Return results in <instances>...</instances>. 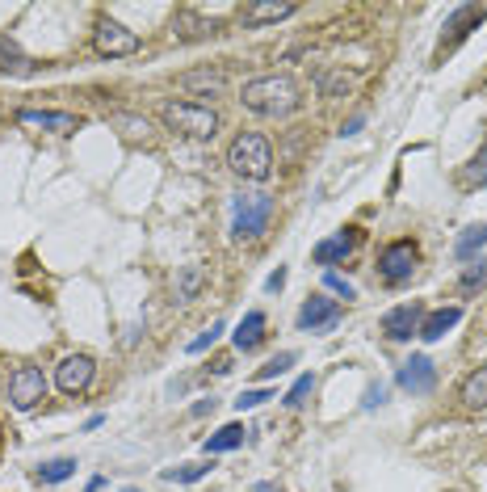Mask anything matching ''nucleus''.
Wrapping results in <instances>:
<instances>
[{
	"label": "nucleus",
	"mask_w": 487,
	"mask_h": 492,
	"mask_svg": "<svg viewBox=\"0 0 487 492\" xmlns=\"http://www.w3.org/2000/svg\"><path fill=\"white\" fill-rule=\"evenodd\" d=\"M239 101H244V109H252V114H260V118H286V114H294L299 109V85H294L290 77H257L249 80V85L239 88Z\"/></svg>",
	"instance_id": "1"
},
{
	"label": "nucleus",
	"mask_w": 487,
	"mask_h": 492,
	"mask_svg": "<svg viewBox=\"0 0 487 492\" xmlns=\"http://www.w3.org/2000/svg\"><path fill=\"white\" fill-rule=\"evenodd\" d=\"M160 118L173 135H181V139H198V143L215 139L218 127H223L218 109L202 106V101H168V106L160 109Z\"/></svg>",
	"instance_id": "2"
},
{
	"label": "nucleus",
	"mask_w": 487,
	"mask_h": 492,
	"mask_svg": "<svg viewBox=\"0 0 487 492\" xmlns=\"http://www.w3.org/2000/svg\"><path fill=\"white\" fill-rule=\"evenodd\" d=\"M228 169L236 177H244V181H269V173H273V148H269V139L265 135H257V131H244V135H236L231 139V148H228Z\"/></svg>",
	"instance_id": "3"
},
{
	"label": "nucleus",
	"mask_w": 487,
	"mask_h": 492,
	"mask_svg": "<svg viewBox=\"0 0 487 492\" xmlns=\"http://www.w3.org/2000/svg\"><path fill=\"white\" fill-rule=\"evenodd\" d=\"M273 219V198L265 190H239L231 198V236L236 241H260Z\"/></svg>",
	"instance_id": "4"
},
{
	"label": "nucleus",
	"mask_w": 487,
	"mask_h": 492,
	"mask_svg": "<svg viewBox=\"0 0 487 492\" xmlns=\"http://www.w3.org/2000/svg\"><path fill=\"white\" fill-rule=\"evenodd\" d=\"M416 265H421V249L411 241H395L382 249L379 257V273H382V282L387 286H403L411 282V273H416Z\"/></svg>",
	"instance_id": "5"
},
{
	"label": "nucleus",
	"mask_w": 487,
	"mask_h": 492,
	"mask_svg": "<svg viewBox=\"0 0 487 492\" xmlns=\"http://www.w3.org/2000/svg\"><path fill=\"white\" fill-rule=\"evenodd\" d=\"M9 400L17 413L38 408L46 400V374L38 371V366H17V371L9 374Z\"/></svg>",
	"instance_id": "6"
},
{
	"label": "nucleus",
	"mask_w": 487,
	"mask_h": 492,
	"mask_svg": "<svg viewBox=\"0 0 487 492\" xmlns=\"http://www.w3.org/2000/svg\"><path fill=\"white\" fill-rule=\"evenodd\" d=\"M93 46H97V55H106V59H122V55L139 51V34L130 30V26L114 22V17H101L97 30H93Z\"/></svg>",
	"instance_id": "7"
},
{
	"label": "nucleus",
	"mask_w": 487,
	"mask_h": 492,
	"mask_svg": "<svg viewBox=\"0 0 487 492\" xmlns=\"http://www.w3.org/2000/svg\"><path fill=\"white\" fill-rule=\"evenodd\" d=\"M93 374H97V362L88 358V354H67V358L55 366V387L64 395H80V392H88Z\"/></svg>",
	"instance_id": "8"
},
{
	"label": "nucleus",
	"mask_w": 487,
	"mask_h": 492,
	"mask_svg": "<svg viewBox=\"0 0 487 492\" xmlns=\"http://www.w3.org/2000/svg\"><path fill=\"white\" fill-rule=\"evenodd\" d=\"M395 383H400L403 392L411 395H429L437 387V366L433 358H424V354H416V358H408L400 366V374H395Z\"/></svg>",
	"instance_id": "9"
},
{
	"label": "nucleus",
	"mask_w": 487,
	"mask_h": 492,
	"mask_svg": "<svg viewBox=\"0 0 487 492\" xmlns=\"http://www.w3.org/2000/svg\"><path fill=\"white\" fill-rule=\"evenodd\" d=\"M340 324V303L336 299H324V295H311L299 312V328L303 333H328V328Z\"/></svg>",
	"instance_id": "10"
},
{
	"label": "nucleus",
	"mask_w": 487,
	"mask_h": 492,
	"mask_svg": "<svg viewBox=\"0 0 487 492\" xmlns=\"http://www.w3.org/2000/svg\"><path fill=\"white\" fill-rule=\"evenodd\" d=\"M17 122L34 127V131H55V135L80 131V118L76 114H64V109H17Z\"/></svg>",
	"instance_id": "11"
},
{
	"label": "nucleus",
	"mask_w": 487,
	"mask_h": 492,
	"mask_svg": "<svg viewBox=\"0 0 487 492\" xmlns=\"http://www.w3.org/2000/svg\"><path fill=\"white\" fill-rule=\"evenodd\" d=\"M421 320H424V307L421 303H403V307H391L382 316V333L391 341H411L421 333Z\"/></svg>",
	"instance_id": "12"
},
{
	"label": "nucleus",
	"mask_w": 487,
	"mask_h": 492,
	"mask_svg": "<svg viewBox=\"0 0 487 492\" xmlns=\"http://www.w3.org/2000/svg\"><path fill=\"white\" fill-rule=\"evenodd\" d=\"M458 320H462V307H437V312H424L421 333H416V337L421 341H441L450 328H458Z\"/></svg>",
	"instance_id": "13"
},
{
	"label": "nucleus",
	"mask_w": 487,
	"mask_h": 492,
	"mask_svg": "<svg viewBox=\"0 0 487 492\" xmlns=\"http://www.w3.org/2000/svg\"><path fill=\"white\" fill-rule=\"evenodd\" d=\"M353 244H358V236L353 231H336V236H328V241L315 244V265H336V261H345L349 252H353Z\"/></svg>",
	"instance_id": "14"
},
{
	"label": "nucleus",
	"mask_w": 487,
	"mask_h": 492,
	"mask_svg": "<svg viewBox=\"0 0 487 492\" xmlns=\"http://www.w3.org/2000/svg\"><path fill=\"white\" fill-rule=\"evenodd\" d=\"M236 350L239 354H252L260 345V341H265V312H260V307H252L249 316L239 320V328H236Z\"/></svg>",
	"instance_id": "15"
},
{
	"label": "nucleus",
	"mask_w": 487,
	"mask_h": 492,
	"mask_svg": "<svg viewBox=\"0 0 487 492\" xmlns=\"http://www.w3.org/2000/svg\"><path fill=\"white\" fill-rule=\"evenodd\" d=\"M294 5H249V9L239 13V17H244V26H249V30H257V26H278V22H286V17H294Z\"/></svg>",
	"instance_id": "16"
},
{
	"label": "nucleus",
	"mask_w": 487,
	"mask_h": 492,
	"mask_svg": "<svg viewBox=\"0 0 487 492\" xmlns=\"http://www.w3.org/2000/svg\"><path fill=\"white\" fill-rule=\"evenodd\" d=\"M458 400H462V408H471V413H487V366L466 374Z\"/></svg>",
	"instance_id": "17"
},
{
	"label": "nucleus",
	"mask_w": 487,
	"mask_h": 492,
	"mask_svg": "<svg viewBox=\"0 0 487 492\" xmlns=\"http://www.w3.org/2000/svg\"><path fill=\"white\" fill-rule=\"evenodd\" d=\"M202 286H206L202 265H181V273H177V286H173L177 303H194V299L202 295Z\"/></svg>",
	"instance_id": "18"
},
{
	"label": "nucleus",
	"mask_w": 487,
	"mask_h": 492,
	"mask_svg": "<svg viewBox=\"0 0 487 492\" xmlns=\"http://www.w3.org/2000/svg\"><path fill=\"white\" fill-rule=\"evenodd\" d=\"M483 244H487V223H471V228L454 241V257L458 261H475Z\"/></svg>",
	"instance_id": "19"
},
{
	"label": "nucleus",
	"mask_w": 487,
	"mask_h": 492,
	"mask_svg": "<svg viewBox=\"0 0 487 492\" xmlns=\"http://www.w3.org/2000/svg\"><path fill=\"white\" fill-rule=\"evenodd\" d=\"M228 85L223 67H202V72H185L181 77V88H194V93H218Z\"/></svg>",
	"instance_id": "20"
},
{
	"label": "nucleus",
	"mask_w": 487,
	"mask_h": 492,
	"mask_svg": "<svg viewBox=\"0 0 487 492\" xmlns=\"http://www.w3.org/2000/svg\"><path fill=\"white\" fill-rule=\"evenodd\" d=\"M173 30L181 34V38H189V43H194V38H206V34H218V22H206V17H194V13H177L173 17Z\"/></svg>",
	"instance_id": "21"
},
{
	"label": "nucleus",
	"mask_w": 487,
	"mask_h": 492,
	"mask_svg": "<svg viewBox=\"0 0 487 492\" xmlns=\"http://www.w3.org/2000/svg\"><path fill=\"white\" fill-rule=\"evenodd\" d=\"M244 434H249L244 425H223L215 437H206V455L215 459V455H228V450L244 446Z\"/></svg>",
	"instance_id": "22"
},
{
	"label": "nucleus",
	"mask_w": 487,
	"mask_h": 492,
	"mask_svg": "<svg viewBox=\"0 0 487 492\" xmlns=\"http://www.w3.org/2000/svg\"><path fill=\"white\" fill-rule=\"evenodd\" d=\"M72 476H76V459H51L34 471L38 484H64V480H72Z\"/></svg>",
	"instance_id": "23"
},
{
	"label": "nucleus",
	"mask_w": 487,
	"mask_h": 492,
	"mask_svg": "<svg viewBox=\"0 0 487 492\" xmlns=\"http://www.w3.org/2000/svg\"><path fill=\"white\" fill-rule=\"evenodd\" d=\"M487 17V9H475V5H462V9H454V17L445 22V30L454 34V38H462L466 26H479Z\"/></svg>",
	"instance_id": "24"
},
{
	"label": "nucleus",
	"mask_w": 487,
	"mask_h": 492,
	"mask_svg": "<svg viewBox=\"0 0 487 492\" xmlns=\"http://www.w3.org/2000/svg\"><path fill=\"white\" fill-rule=\"evenodd\" d=\"M206 471H210V463H181V467H173V471H160V480L164 484H194V480H202Z\"/></svg>",
	"instance_id": "25"
},
{
	"label": "nucleus",
	"mask_w": 487,
	"mask_h": 492,
	"mask_svg": "<svg viewBox=\"0 0 487 492\" xmlns=\"http://www.w3.org/2000/svg\"><path fill=\"white\" fill-rule=\"evenodd\" d=\"M25 59L22 55V46L13 43V38H0V72H25Z\"/></svg>",
	"instance_id": "26"
},
{
	"label": "nucleus",
	"mask_w": 487,
	"mask_h": 492,
	"mask_svg": "<svg viewBox=\"0 0 487 492\" xmlns=\"http://www.w3.org/2000/svg\"><path fill=\"white\" fill-rule=\"evenodd\" d=\"M311 392H315V374H299V379H294V387L286 392V408H303Z\"/></svg>",
	"instance_id": "27"
},
{
	"label": "nucleus",
	"mask_w": 487,
	"mask_h": 492,
	"mask_svg": "<svg viewBox=\"0 0 487 492\" xmlns=\"http://www.w3.org/2000/svg\"><path fill=\"white\" fill-rule=\"evenodd\" d=\"M483 282H487V257H479V261H471V265L462 270L458 286H462V291H479Z\"/></svg>",
	"instance_id": "28"
},
{
	"label": "nucleus",
	"mask_w": 487,
	"mask_h": 492,
	"mask_svg": "<svg viewBox=\"0 0 487 492\" xmlns=\"http://www.w3.org/2000/svg\"><path fill=\"white\" fill-rule=\"evenodd\" d=\"M315 85H320L324 97H345V93H349V77H345V72H324Z\"/></svg>",
	"instance_id": "29"
},
{
	"label": "nucleus",
	"mask_w": 487,
	"mask_h": 492,
	"mask_svg": "<svg viewBox=\"0 0 487 492\" xmlns=\"http://www.w3.org/2000/svg\"><path fill=\"white\" fill-rule=\"evenodd\" d=\"M462 181H466V186H487V148L462 169Z\"/></svg>",
	"instance_id": "30"
},
{
	"label": "nucleus",
	"mask_w": 487,
	"mask_h": 492,
	"mask_svg": "<svg viewBox=\"0 0 487 492\" xmlns=\"http://www.w3.org/2000/svg\"><path fill=\"white\" fill-rule=\"evenodd\" d=\"M223 333H228V324H223V320H215V324L206 328L202 337H194V341H189V354H206V350H210V345H215L218 337H223Z\"/></svg>",
	"instance_id": "31"
},
{
	"label": "nucleus",
	"mask_w": 487,
	"mask_h": 492,
	"mask_svg": "<svg viewBox=\"0 0 487 492\" xmlns=\"http://www.w3.org/2000/svg\"><path fill=\"white\" fill-rule=\"evenodd\" d=\"M294 366V350H282L278 358H269L265 366H260V379H278V374H286Z\"/></svg>",
	"instance_id": "32"
},
{
	"label": "nucleus",
	"mask_w": 487,
	"mask_h": 492,
	"mask_svg": "<svg viewBox=\"0 0 487 492\" xmlns=\"http://www.w3.org/2000/svg\"><path fill=\"white\" fill-rule=\"evenodd\" d=\"M324 282H328V291H336V295H340V299H358V291H353V282H345V278H340V273H336V270H328V273H324Z\"/></svg>",
	"instance_id": "33"
},
{
	"label": "nucleus",
	"mask_w": 487,
	"mask_h": 492,
	"mask_svg": "<svg viewBox=\"0 0 487 492\" xmlns=\"http://www.w3.org/2000/svg\"><path fill=\"white\" fill-rule=\"evenodd\" d=\"M265 400H273V392H265V387H257V392H244V395H239V400H236V408H239V413H244V408H260V405H265Z\"/></svg>",
	"instance_id": "34"
},
{
	"label": "nucleus",
	"mask_w": 487,
	"mask_h": 492,
	"mask_svg": "<svg viewBox=\"0 0 487 492\" xmlns=\"http://www.w3.org/2000/svg\"><path fill=\"white\" fill-rule=\"evenodd\" d=\"M387 400V383H370L366 395H361V408H379Z\"/></svg>",
	"instance_id": "35"
},
{
	"label": "nucleus",
	"mask_w": 487,
	"mask_h": 492,
	"mask_svg": "<svg viewBox=\"0 0 487 492\" xmlns=\"http://www.w3.org/2000/svg\"><path fill=\"white\" fill-rule=\"evenodd\" d=\"M361 122H366V114H353V118H349L345 127H340V135H358V131H361Z\"/></svg>",
	"instance_id": "36"
},
{
	"label": "nucleus",
	"mask_w": 487,
	"mask_h": 492,
	"mask_svg": "<svg viewBox=\"0 0 487 492\" xmlns=\"http://www.w3.org/2000/svg\"><path fill=\"white\" fill-rule=\"evenodd\" d=\"M189 413H194V416H206V413H215V400H198V405L189 408Z\"/></svg>",
	"instance_id": "37"
},
{
	"label": "nucleus",
	"mask_w": 487,
	"mask_h": 492,
	"mask_svg": "<svg viewBox=\"0 0 487 492\" xmlns=\"http://www.w3.org/2000/svg\"><path fill=\"white\" fill-rule=\"evenodd\" d=\"M265 286H269V291H282V286H286V270L269 273V282H265Z\"/></svg>",
	"instance_id": "38"
},
{
	"label": "nucleus",
	"mask_w": 487,
	"mask_h": 492,
	"mask_svg": "<svg viewBox=\"0 0 487 492\" xmlns=\"http://www.w3.org/2000/svg\"><path fill=\"white\" fill-rule=\"evenodd\" d=\"M101 484H106V476H93V480H88V484H85V492H97V488H101Z\"/></svg>",
	"instance_id": "39"
},
{
	"label": "nucleus",
	"mask_w": 487,
	"mask_h": 492,
	"mask_svg": "<svg viewBox=\"0 0 487 492\" xmlns=\"http://www.w3.org/2000/svg\"><path fill=\"white\" fill-rule=\"evenodd\" d=\"M257 492H282V488H273V484H260V488Z\"/></svg>",
	"instance_id": "40"
},
{
	"label": "nucleus",
	"mask_w": 487,
	"mask_h": 492,
	"mask_svg": "<svg viewBox=\"0 0 487 492\" xmlns=\"http://www.w3.org/2000/svg\"><path fill=\"white\" fill-rule=\"evenodd\" d=\"M122 492H143V488H122Z\"/></svg>",
	"instance_id": "41"
}]
</instances>
